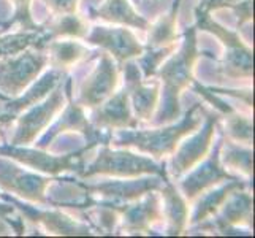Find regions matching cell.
<instances>
[{"mask_svg": "<svg viewBox=\"0 0 255 238\" xmlns=\"http://www.w3.org/2000/svg\"><path fill=\"white\" fill-rule=\"evenodd\" d=\"M121 72L124 73V89L128 94L133 116L138 122H151L160 102L159 79L143 78L141 70H139L135 59L127 60L121 67Z\"/></svg>", "mask_w": 255, "mask_h": 238, "instance_id": "cell-13", "label": "cell"}, {"mask_svg": "<svg viewBox=\"0 0 255 238\" xmlns=\"http://www.w3.org/2000/svg\"><path fill=\"white\" fill-rule=\"evenodd\" d=\"M224 114L225 118V127L224 134L233 142L244 145V146H252V119L251 114H243L233 108H228Z\"/></svg>", "mask_w": 255, "mask_h": 238, "instance_id": "cell-28", "label": "cell"}, {"mask_svg": "<svg viewBox=\"0 0 255 238\" xmlns=\"http://www.w3.org/2000/svg\"><path fill=\"white\" fill-rule=\"evenodd\" d=\"M3 102H5V100L0 99V113H2V105H3ZM0 127H2V124H0Z\"/></svg>", "mask_w": 255, "mask_h": 238, "instance_id": "cell-35", "label": "cell"}, {"mask_svg": "<svg viewBox=\"0 0 255 238\" xmlns=\"http://www.w3.org/2000/svg\"><path fill=\"white\" fill-rule=\"evenodd\" d=\"M248 181L249 180H243V178L225 181L222 184H219V186H214L209 191L203 192L200 197H197L193 200L195 202V208H193L190 221L187 223L189 227H197L213 218L233 191L249 188Z\"/></svg>", "mask_w": 255, "mask_h": 238, "instance_id": "cell-20", "label": "cell"}, {"mask_svg": "<svg viewBox=\"0 0 255 238\" xmlns=\"http://www.w3.org/2000/svg\"><path fill=\"white\" fill-rule=\"evenodd\" d=\"M89 153L91 149H87L86 146H83L81 149H72L70 153L64 154L49 153V149L14 146L10 143L0 146V156H5L33 172H38L46 176H59L62 173H75L80 176Z\"/></svg>", "mask_w": 255, "mask_h": 238, "instance_id": "cell-6", "label": "cell"}, {"mask_svg": "<svg viewBox=\"0 0 255 238\" xmlns=\"http://www.w3.org/2000/svg\"><path fill=\"white\" fill-rule=\"evenodd\" d=\"M43 41H45V32H2L0 33V57L19 54L27 48L43 49Z\"/></svg>", "mask_w": 255, "mask_h": 238, "instance_id": "cell-27", "label": "cell"}, {"mask_svg": "<svg viewBox=\"0 0 255 238\" xmlns=\"http://www.w3.org/2000/svg\"><path fill=\"white\" fill-rule=\"evenodd\" d=\"M5 202L11 204L14 208H17L25 216L27 221L32 224L41 226L48 234L51 235H68V237H86V235H92V227L83 223V219L75 218V215H68L64 213L62 208L60 210H38L32 205H24V202L10 197L6 194H0Z\"/></svg>", "mask_w": 255, "mask_h": 238, "instance_id": "cell-15", "label": "cell"}, {"mask_svg": "<svg viewBox=\"0 0 255 238\" xmlns=\"http://www.w3.org/2000/svg\"><path fill=\"white\" fill-rule=\"evenodd\" d=\"M89 19H100L110 24L126 25L139 30H147L151 22L147 17L138 13L130 0H103L100 6L89 11Z\"/></svg>", "mask_w": 255, "mask_h": 238, "instance_id": "cell-21", "label": "cell"}, {"mask_svg": "<svg viewBox=\"0 0 255 238\" xmlns=\"http://www.w3.org/2000/svg\"><path fill=\"white\" fill-rule=\"evenodd\" d=\"M22 235L24 234V227H21V221L16 219L11 221V218H2L0 216V235Z\"/></svg>", "mask_w": 255, "mask_h": 238, "instance_id": "cell-32", "label": "cell"}, {"mask_svg": "<svg viewBox=\"0 0 255 238\" xmlns=\"http://www.w3.org/2000/svg\"><path fill=\"white\" fill-rule=\"evenodd\" d=\"M43 49L48 52L49 65L65 70V72H68L70 68L78 65L94 52L84 46L78 38H52L45 41Z\"/></svg>", "mask_w": 255, "mask_h": 238, "instance_id": "cell-23", "label": "cell"}, {"mask_svg": "<svg viewBox=\"0 0 255 238\" xmlns=\"http://www.w3.org/2000/svg\"><path fill=\"white\" fill-rule=\"evenodd\" d=\"M89 45L99 46L102 51L116 60L119 68L124 65L127 60L138 59L144 52V46L135 37V33L126 25L119 27H108V25H94L89 29L86 38Z\"/></svg>", "mask_w": 255, "mask_h": 238, "instance_id": "cell-16", "label": "cell"}, {"mask_svg": "<svg viewBox=\"0 0 255 238\" xmlns=\"http://www.w3.org/2000/svg\"><path fill=\"white\" fill-rule=\"evenodd\" d=\"M51 178L30 169H22L11 159L0 156V191L33 205L48 207L46 191Z\"/></svg>", "mask_w": 255, "mask_h": 238, "instance_id": "cell-10", "label": "cell"}, {"mask_svg": "<svg viewBox=\"0 0 255 238\" xmlns=\"http://www.w3.org/2000/svg\"><path fill=\"white\" fill-rule=\"evenodd\" d=\"M89 121L94 127L108 132L138 127V121L131 111L126 89L116 91L110 99L100 103L99 107L92 108Z\"/></svg>", "mask_w": 255, "mask_h": 238, "instance_id": "cell-19", "label": "cell"}, {"mask_svg": "<svg viewBox=\"0 0 255 238\" xmlns=\"http://www.w3.org/2000/svg\"><path fill=\"white\" fill-rule=\"evenodd\" d=\"M197 30V25L184 29L179 49L166 57L154 75L160 83L159 108L151 121L154 126L171 124L181 118V95L195 83L193 72L200 57Z\"/></svg>", "mask_w": 255, "mask_h": 238, "instance_id": "cell-1", "label": "cell"}, {"mask_svg": "<svg viewBox=\"0 0 255 238\" xmlns=\"http://www.w3.org/2000/svg\"><path fill=\"white\" fill-rule=\"evenodd\" d=\"M48 65V52L40 48H27L19 54L0 57V94L8 100L16 99Z\"/></svg>", "mask_w": 255, "mask_h": 238, "instance_id": "cell-7", "label": "cell"}, {"mask_svg": "<svg viewBox=\"0 0 255 238\" xmlns=\"http://www.w3.org/2000/svg\"><path fill=\"white\" fill-rule=\"evenodd\" d=\"M110 207L119 213L121 232L127 235H149L155 224L163 221L162 197L159 191H149L133 202Z\"/></svg>", "mask_w": 255, "mask_h": 238, "instance_id": "cell-14", "label": "cell"}, {"mask_svg": "<svg viewBox=\"0 0 255 238\" xmlns=\"http://www.w3.org/2000/svg\"><path fill=\"white\" fill-rule=\"evenodd\" d=\"M179 8H181V0H174L171 8L165 14H162L155 24L149 25V37H147V49H155V48H163L173 45L179 40L178 33V17H179Z\"/></svg>", "mask_w": 255, "mask_h": 238, "instance_id": "cell-24", "label": "cell"}, {"mask_svg": "<svg viewBox=\"0 0 255 238\" xmlns=\"http://www.w3.org/2000/svg\"><path fill=\"white\" fill-rule=\"evenodd\" d=\"M252 146H244L225 137L222 132V146H221V162L225 169L238 172L246 180H251L252 176Z\"/></svg>", "mask_w": 255, "mask_h": 238, "instance_id": "cell-25", "label": "cell"}, {"mask_svg": "<svg viewBox=\"0 0 255 238\" xmlns=\"http://www.w3.org/2000/svg\"><path fill=\"white\" fill-rule=\"evenodd\" d=\"M240 2L241 0H200L197 8L211 13L213 10H221V8H232Z\"/></svg>", "mask_w": 255, "mask_h": 238, "instance_id": "cell-33", "label": "cell"}, {"mask_svg": "<svg viewBox=\"0 0 255 238\" xmlns=\"http://www.w3.org/2000/svg\"><path fill=\"white\" fill-rule=\"evenodd\" d=\"M45 25H46L45 35L48 40H52V38L84 40L87 32H89V25H87V22L76 13L56 16L54 19L48 21Z\"/></svg>", "mask_w": 255, "mask_h": 238, "instance_id": "cell-26", "label": "cell"}, {"mask_svg": "<svg viewBox=\"0 0 255 238\" xmlns=\"http://www.w3.org/2000/svg\"><path fill=\"white\" fill-rule=\"evenodd\" d=\"M43 3L54 16H60L76 13L80 0H43Z\"/></svg>", "mask_w": 255, "mask_h": 238, "instance_id": "cell-31", "label": "cell"}, {"mask_svg": "<svg viewBox=\"0 0 255 238\" xmlns=\"http://www.w3.org/2000/svg\"><path fill=\"white\" fill-rule=\"evenodd\" d=\"M0 99H2V100H5V102H6V100H8V99H6V97H3V95H2V94H0Z\"/></svg>", "mask_w": 255, "mask_h": 238, "instance_id": "cell-36", "label": "cell"}, {"mask_svg": "<svg viewBox=\"0 0 255 238\" xmlns=\"http://www.w3.org/2000/svg\"><path fill=\"white\" fill-rule=\"evenodd\" d=\"M252 207L254 199L248 188L236 189L227 197V200L213 218L192 229L193 231H209L227 235L241 226L249 227L252 224Z\"/></svg>", "mask_w": 255, "mask_h": 238, "instance_id": "cell-17", "label": "cell"}, {"mask_svg": "<svg viewBox=\"0 0 255 238\" xmlns=\"http://www.w3.org/2000/svg\"><path fill=\"white\" fill-rule=\"evenodd\" d=\"M206 107L203 102H195L178 122L157 126V129H121L116 130L111 142L114 148L136 149L138 153L152 156V159H165L181 143L184 137L190 135L203 124Z\"/></svg>", "mask_w": 255, "mask_h": 238, "instance_id": "cell-2", "label": "cell"}, {"mask_svg": "<svg viewBox=\"0 0 255 238\" xmlns=\"http://www.w3.org/2000/svg\"><path fill=\"white\" fill-rule=\"evenodd\" d=\"M68 73L65 70H60L56 67H51V70H45L21 95H17L16 99L3 102L2 113H0V124L2 126L11 124L22 111L40 103L41 100H45L49 95V92L60 81H64Z\"/></svg>", "mask_w": 255, "mask_h": 238, "instance_id": "cell-18", "label": "cell"}, {"mask_svg": "<svg viewBox=\"0 0 255 238\" xmlns=\"http://www.w3.org/2000/svg\"><path fill=\"white\" fill-rule=\"evenodd\" d=\"M174 51H176V43L168 45V46H163V48H155V49L144 48L143 54L139 56L138 59H135L139 70H141L143 78H146V79L154 78L157 68H159L163 60L170 54H173Z\"/></svg>", "mask_w": 255, "mask_h": 238, "instance_id": "cell-30", "label": "cell"}, {"mask_svg": "<svg viewBox=\"0 0 255 238\" xmlns=\"http://www.w3.org/2000/svg\"><path fill=\"white\" fill-rule=\"evenodd\" d=\"M221 146H222V130H221V138L213 143L211 151L203 161L197 164L192 170H189L184 178L181 176L182 181L179 183V192L189 204H192L197 197H200L201 194L209 191L211 188L219 186V184H222L225 181L241 178L238 175L227 172V169L222 165Z\"/></svg>", "mask_w": 255, "mask_h": 238, "instance_id": "cell-11", "label": "cell"}, {"mask_svg": "<svg viewBox=\"0 0 255 238\" xmlns=\"http://www.w3.org/2000/svg\"><path fill=\"white\" fill-rule=\"evenodd\" d=\"M8 3L13 5V14L8 17L5 25L0 30L6 32L11 25H17L19 30H29V32H46L45 24H38L32 16V0H6Z\"/></svg>", "mask_w": 255, "mask_h": 238, "instance_id": "cell-29", "label": "cell"}, {"mask_svg": "<svg viewBox=\"0 0 255 238\" xmlns=\"http://www.w3.org/2000/svg\"><path fill=\"white\" fill-rule=\"evenodd\" d=\"M195 19L197 29L211 32L217 40H221L225 48L224 59L217 64L219 72L230 79H248L251 81L254 72L252 49L240 37V32L216 22L211 17L209 11L200 10V8H195Z\"/></svg>", "mask_w": 255, "mask_h": 238, "instance_id": "cell-5", "label": "cell"}, {"mask_svg": "<svg viewBox=\"0 0 255 238\" xmlns=\"http://www.w3.org/2000/svg\"><path fill=\"white\" fill-rule=\"evenodd\" d=\"M14 207L8 202H0V216L2 218H10L14 215Z\"/></svg>", "mask_w": 255, "mask_h": 238, "instance_id": "cell-34", "label": "cell"}, {"mask_svg": "<svg viewBox=\"0 0 255 238\" xmlns=\"http://www.w3.org/2000/svg\"><path fill=\"white\" fill-rule=\"evenodd\" d=\"M219 122H221V113L206 111L203 124L195 132H192L190 135L184 137L173 151L170 165L166 169L168 178L179 180L181 176H184L197 164L203 161L214 143Z\"/></svg>", "mask_w": 255, "mask_h": 238, "instance_id": "cell-8", "label": "cell"}, {"mask_svg": "<svg viewBox=\"0 0 255 238\" xmlns=\"http://www.w3.org/2000/svg\"><path fill=\"white\" fill-rule=\"evenodd\" d=\"M70 92H73V78L67 75L64 81H60L45 100L22 111L14 119L16 127L10 138V145L29 146L37 142L49 129L57 114L62 113Z\"/></svg>", "mask_w": 255, "mask_h": 238, "instance_id": "cell-4", "label": "cell"}, {"mask_svg": "<svg viewBox=\"0 0 255 238\" xmlns=\"http://www.w3.org/2000/svg\"><path fill=\"white\" fill-rule=\"evenodd\" d=\"M95 59L97 64L81 79L75 99L86 110H92L110 99L121 81V68L108 52L100 51Z\"/></svg>", "mask_w": 255, "mask_h": 238, "instance_id": "cell-9", "label": "cell"}, {"mask_svg": "<svg viewBox=\"0 0 255 238\" xmlns=\"http://www.w3.org/2000/svg\"><path fill=\"white\" fill-rule=\"evenodd\" d=\"M163 221L166 223V235H181L189 223V202L174 188L170 178H166L160 188Z\"/></svg>", "mask_w": 255, "mask_h": 238, "instance_id": "cell-22", "label": "cell"}, {"mask_svg": "<svg viewBox=\"0 0 255 238\" xmlns=\"http://www.w3.org/2000/svg\"><path fill=\"white\" fill-rule=\"evenodd\" d=\"M168 176L146 175L138 178H116L102 183H83L84 189L92 197H100L102 204L108 205H122L143 197L149 191H160L165 180Z\"/></svg>", "mask_w": 255, "mask_h": 238, "instance_id": "cell-12", "label": "cell"}, {"mask_svg": "<svg viewBox=\"0 0 255 238\" xmlns=\"http://www.w3.org/2000/svg\"><path fill=\"white\" fill-rule=\"evenodd\" d=\"M146 175L166 176L165 164L155 162L141 153H131L126 148L111 149L108 145H100L99 151L89 164L84 165L80 173L81 180H91L95 176L110 178H138Z\"/></svg>", "mask_w": 255, "mask_h": 238, "instance_id": "cell-3", "label": "cell"}]
</instances>
